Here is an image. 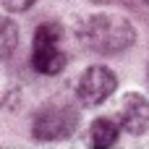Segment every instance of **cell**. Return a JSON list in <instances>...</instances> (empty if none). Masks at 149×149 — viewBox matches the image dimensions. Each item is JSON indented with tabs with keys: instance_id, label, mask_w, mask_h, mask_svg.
<instances>
[{
	"instance_id": "obj_1",
	"label": "cell",
	"mask_w": 149,
	"mask_h": 149,
	"mask_svg": "<svg viewBox=\"0 0 149 149\" xmlns=\"http://www.w3.org/2000/svg\"><path fill=\"white\" fill-rule=\"evenodd\" d=\"M79 42L97 55H118L136 42V26L120 13H94L81 21Z\"/></svg>"
},
{
	"instance_id": "obj_2",
	"label": "cell",
	"mask_w": 149,
	"mask_h": 149,
	"mask_svg": "<svg viewBox=\"0 0 149 149\" xmlns=\"http://www.w3.org/2000/svg\"><path fill=\"white\" fill-rule=\"evenodd\" d=\"M68 63L63 50V31L55 21L39 24L31 42V68L42 76H58Z\"/></svg>"
},
{
	"instance_id": "obj_3",
	"label": "cell",
	"mask_w": 149,
	"mask_h": 149,
	"mask_svg": "<svg viewBox=\"0 0 149 149\" xmlns=\"http://www.w3.org/2000/svg\"><path fill=\"white\" fill-rule=\"evenodd\" d=\"M79 128V113L73 105L50 102L31 120V136L37 141H63L71 139Z\"/></svg>"
},
{
	"instance_id": "obj_4",
	"label": "cell",
	"mask_w": 149,
	"mask_h": 149,
	"mask_svg": "<svg viewBox=\"0 0 149 149\" xmlns=\"http://www.w3.org/2000/svg\"><path fill=\"white\" fill-rule=\"evenodd\" d=\"M118 89V76L107 65H89L76 81V97L86 107H97L113 97Z\"/></svg>"
},
{
	"instance_id": "obj_5",
	"label": "cell",
	"mask_w": 149,
	"mask_h": 149,
	"mask_svg": "<svg viewBox=\"0 0 149 149\" xmlns=\"http://www.w3.org/2000/svg\"><path fill=\"white\" fill-rule=\"evenodd\" d=\"M118 126L128 136H141L149 128V100L141 92H128L123 94L118 105Z\"/></svg>"
},
{
	"instance_id": "obj_6",
	"label": "cell",
	"mask_w": 149,
	"mask_h": 149,
	"mask_svg": "<svg viewBox=\"0 0 149 149\" xmlns=\"http://www.w3.org/2000/svg\"><path fill=\"white\" fill-rule=\"evenodd\" d=\"M118 134H120L118 120H113V118H97L89 126V144L94 149H107L118 141Z\"/></svg>"
},
{
	"instance_id": "obj_7",
	"label": "cell",
	"mask_w": 149,
	"mask_h": 149,
	"mask_svg": "<svg viewBox=\"0 0 149 149\" xmlns=\"http://www.w3.org/2000/svg\"><path fill=\"white\" fill-rule=\"evenodd\" d=\"M18 45V26L8 16L0 13V60H8Z\"/></svg>"
},
{
	"instance_id": "obj_8",
	"label": "cell",
	"mask_w": 149,
	"mask_h": 149,
	"mask_svg": "<svg viewBox=\"0 0 149 149\" xmlns=\"http://www.w3.org/2000/svg\"><path fill=\"white\" fill-rule=\"evenodd\" d=\"M37 0H0V8L8 10V13H24L34 5Z\"/></svg>"
},
{
	"instance_id": "obj_9",
	"label": "cell",
	"mask_w": 149,
	"mask_h": 149,
	"mask_svg": "<svg viewBox=\"0 0 149 149\" xmlns=\"http://www.w3.org/2000/svg\"><path fill=\"white\" fill-rule=\"evenodd\" d=\"M147 81H149V68H147Z\"/></svg>"
},
{
	"instance_id": "obj_10",
	"label": "cell",
	"mask_w": 149,
	"mask_h": 149,
	"mask_svg": "<svg viewBox=\"0 0 149 149\" xmlns=\"http://www.w3.org/2000/svg\"><path fill=\"white\" fill-rule=\"evenodd\" d=\"M141 3H147V5H149V0H141Z\"/></svg>"
}]
</instances>
